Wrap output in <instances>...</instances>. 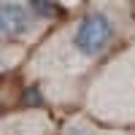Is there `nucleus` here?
<instances>
[{"instance_id": "obj_2", "label": "nucleus", "mask_w": 135, "mask_h": 135, "mask_svg": "<svg viewBox=\"0 0 135 135\" xmlns=\"http://www.w3.org/2000/svg\"><path fill=\"white\" fill-rule=\"evenodd\" d=\"M35 16L19 0H0V35L3 38H22L32 32Z\"/></svg>"}, {"instance_id": "obj_3", "label": "nucleus", "mask_w": 135, "mask_h": 135, "mask_svg": "<svg viewBox=\"0 0 135 135\" xmlns=\"http://www.w3.org/2000/svg\"><path fill=\"white\" fill-rule=\"evenodd\" d=\"M30 11L38 14V16H43V19H51V16L60 14V8H57L54 0H30Z\"/></svg>"}, {"instance_id": "obj_1", "label": "nucleus", "mask_w": 135, "mask_h": 135, "mask_svg": "<svg viewBox=\"0 0 135 135\" xmlns=\"http://www.w3.org/2000/svg\"><path fill=\"white\" fill-rule=\"evenodd\" d=\"M111 38H114V22H111V16L105 11H92L76 27L73 46L84 57H95V54H100L111 43Z\"/></svg>"}, {"instance_id": "obj_5", "label": "nucleus", "mask_w": 135, "mask_h": 135, "mask_svg": "<svg viewBox=\"0 0 135 135\" xmlns=\"http://www.w3.org/2000/svg\"><path fill=\"white\" fill-rule=\"evenodd\" d=\"M132 3H135V0H132Z\"/></svg>"}, {"instance_id": "obj_4", "label": "nucleus", "mask_w": 135, "mask_h": 135, "mask_svg": "<svg viewBox=\"0 0 135 135\" xmlns=\"http://www.w3.org/2000/svg\"><path fill=\"white\" fill-rule=\"evenodd\" d=\"M68 135H95V132H89L86 127H73V130H68Z\"/></svg>"}]
</instances>
